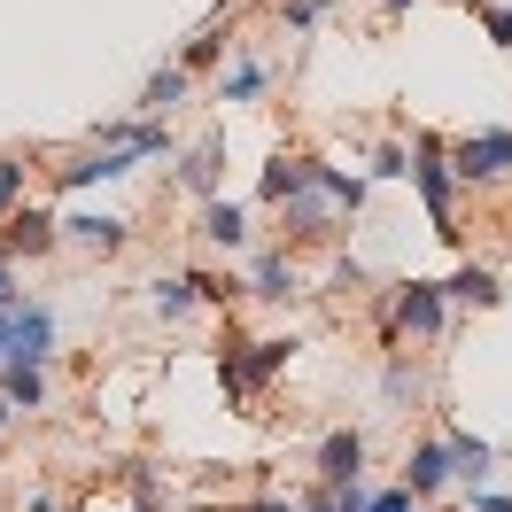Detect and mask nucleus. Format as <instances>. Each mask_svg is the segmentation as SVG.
Segmentation results:
<instances>
[{
  "mask_svg": "<svg viewBox=\"0 0 512 512\" xmlns=\"http://www.w3.org/2000/svg\"><path fill=\"white\" fill-rule=\"evenodd\" d=\"M373 319H381V342L388 350H435V342H443L450 334V295H443V280H396V288L381 295V303H373Z\"/></svg>",
  "mask_w": 512,
  "mask_h": 512,
  "instance_id": "1",
  "label": "nucleus"
},
{
  "mask_svg": "<svg viewBox=\"0 0 512 512\" xmlns=\"http://www.w3.org/2000/svg\"><path fill=\"white\" fill-rule=\"evenodd\" d=\"M412 194L427 202V225L443 233V241H458L466 225H458V202H466V187H458V171H450V140L443 132H412Z\"/></svg>",
  "mask_w": 512,
  "mask_h": 512,
  "instance_id": "2",
  "label": "nucleus"
},
{
  "mask_svg": "<svg viewBox=\"0 0 512 512\" xmlns=\"http://www.w3.org/2000/svg\"><path fill=\"white\" fill-rule=\"evenodd\" d=\"M295 350H303L295 334H264V342H225V350H218V381H225V396H233V404H249L256 388H272V381H280V373L295 365Z\"/></svg>",
  "mask_w": 512,
  "mask_h": 512,
  "instance_id": "3",
  "label": "nucleus"
},
{
  "mask_svg": "<svg viewBox=\"0 0 512 512\" xmlns=\"http://www.w3.org/2000/svg\"><path fill=\"white\" fill-rule=\"evenodd\" d=\"M450 171L466 194H489L512 179V125H481V132H458L450 140Z\"/></svg>",
  "mask_w": 512,
  "mask_h": 512,
  "instance_id": "4",
  "label": "nucleus"
},
{
  "mask_svg": "<svg viewBox=\"0 0 512 512\" xmlns=\"http://www.w3.org/2000/svg\"><path fill=\"white\" fill-rule=\"evenodd\" d=\"M272 225H280V241H288V249H326V241L342 233V210H334V202L303 179L295 194H280V202H272Z\"/></svg>",
  "mask_w": 512,
  "mask_h": 512,
  "instance_id": "5",
  "label": "nucleus"
},
{
  "mask_svg": "<svg viewBox=\"0 0 512 512\" xmlns=\"http://www.w3.org/2000/svg\"><path fill=\"white\" fill-rule=\"evenodd\" d=\"M132 171H140L132 148H117V140H86V148H70V156L55 163V187H63V194H94V187H125Z\"/></svg>",
  "mask_w": 512,
  "mask_h": 512,
  "instance_id": "6",
  "label": "nucleus"
},
{
  "mask_svg": "<svg viewBox=\"0 0 512 512\" xmlns=\"http://www.w3.org/2000/svg\"><path fill=\"white\" fill-rule=\"evenodd\" d=\"M241 295H256V303H303L311 295V280H303V256L288 249V241H272V249H249V272H241Z\"/></svg>",
  "mask_w": 512,
  "mask_h": 512,
  "instance_id": "7",
  "label": "nucleus"
},
{
  "mask_svg": "<svg viewBox=\"0 0 512 512\" xmlns=\"http://www.w3.org/2000/svg\"><path fill=\"white\" fill-rule=\"evenodd\" d=\"M55 249H63V233H55V210L24 194V202H16L8 218H0V256H8L16 272H24V264H39V256H55Z\"/></svg>",
  "mask_w": 512,
  "mask_h": 512,
  "instance_id": "8",
  "label": "nucleus"
},
{
  "mask_svg": "<svg viewBox=\"0 0 512 512\" xmlns=\"http://www.w3.org/2000/svg\"><path fill=\"white\" fill-rule=\"evenodd\" d=\"M55 233H63V249L101 256V264L132 249V218H125V210H94V202H86V210H70V218H55Z\"/></svg>",
  "mask_w": 512,
  "mask_h": 512,
  "instance_id": "9",
  "label": "nucleus"
},
{
  "mask_svg": "<svg viewBox=\"0 0 512 512\" xmlns=\"http://www.w3.org/2000/svg\"><path fill=\"white\" fill-rule=\"evenodd\" d=\"M8 357H32V365H55V357H63V319H55V303L16 295V311H8Z\"/></svg>",
  "mask_w": 512,
  "mask_h": 512,
  "instance_id": "10",
  "label": "nucleus"
},
{
  "mask_svg": "<svg viewBox=\"0 0 512 512\" xmlns=\"http://www.w3.org/2000/svg\"><path fill=\"white\" fill-rule=\"evenodd\" d=\"M171 179H179V194H194V202L225 194V132H194V140H179Z\"/></svg>",
  "mask_w": 512,
  "mask_h": 512,
  "instance_id": "11",
  "label": "nucleus"
},
{
  "mask_svg": "<svg viewBox=\"0 0 512 512\" xmlns=\"http://www.w3.org/2000/svg\"><path fill=\"white\" fill-rule=\"evenodd\" d=\"M396 481L412 489L419 505H435V497H450V489H458V474H450V443H443V435H419V443L404 450V466H396Z\"/></svg>",
  "mask_w": 512,
  "mask_h": 512,
  "instance_id": "12",
  "label": "nucleus"
},
{
  "mask_svg": "<svg viewBox=\"0 0 512 512\" xmlns=\"http://www.w3.org/2000/svg\"><path fill=\"white\" fill-rule=\"evenodd\" d=\"M194 233H202V249L218 256H249V202H233V194H210V202H194Z\"/></svg>",
  "mask_w": 512,
  "mask_h": 512,
  "instance_id": "13",
  "label": "nucleus"
},
{
  "mask_svg": "<svg viewBox=\"0 0 512 512\" xmlns=\"http://www.w3.org/2000/svg\"><path fill=\"white\" fill-rule=\"evenodd\" d=\"M272 78H280V70L264 63V55H249V47L233 39V55L218 63V86H210V94H218L225 109H256V101L272 94Z\"/></svg>",
  "mask_w": 512,
  "mask_h": 512,
  "instance_id": "14",
  "label": "nucleus"
},
{
  "mask_svg": "<svg viewBox=\"0 0 512 512\" xmlns=\"http://www.w3.org/2000/svg\"><path fill=\"white\" fill-rule=\"evenodd\" d=\"M194 86H202L194 70H179V63H156L148 78H140V94H132V117H163V125H171V117H179V109L194 101Z\"/></svg>",
  "mask_w": 512,
  "mask_h": 512,
  "instance_id": "15",
  "label": "nucleus"
},
{
  "mask_svg": "<svg viewBox=\"0 0 512 512\" xmlns=\"http://www.w3.org/2000/svg\"><path fill=\"white\" fill-rule=\"evenodd\" d=\"M365 458H373L365 427H326L319 450H311V474L319 481H365Z\"/></svg>",
  "mask_w": 512,
  "mask_h": 512,
  "instance_id": "16",
  "label": "nucleus"
},
{
  "mask_svg": "<svg viewBox=\"0 0 512 512\" xmlns=\"http://www.w3.org/2000/svg\"><path fill=\"white\" fill-rule=\"evenodd\" d=\"M0 396H8V412H47L55 404V373L32 365V357H0Z\"/></svg>",
  "mask_w": 512,
  "mask_h": 512,
  "instance_id": "17",
  "label": "nucleus"
},
{
  "mask_svg": "<svg viewBox=\"0 0 512 512\" xmlns=\"http://www.w3.org/2000/svg\"><path fill=\"white\" fill-rule=\"evenodd\" d=\"M311 187H319L326 202L342 210V225H350L357 210L373 202V179H365V171H350V163H334V156H311Z\"/></svg>",
  "mask_w": 512,
  "mask_h": 512,
  "instance_id": "18",
  "label": "nucleus"
},
{
  "mask_svg": "<svg viewBox=\"0 0 512 512\" xmlns=\"http://www.w3.org/2000/svg\"><path fill=\"white\" fill-rule=\"evenodd\" d=\"M225 55H233V16L218 8L210 24H194V32L179 39V55H171V63H179V70H194V78H210V70H218Z\"/></svg>",
  "mask_w": 512,
  "mask_h": 512,
  "instance_id": "19",
  "label": "nucleus"
},
{
  "mask_svg": "<svg viewBox=\"0 0 512 512\" xmlns=\"http://www.w3.org/2000/svg\"><path fill=\"white\" fill-rule=\"evenodd\" d=\"M443 295H450V311H497V303H505V272L466 256V264L443 280Z\"/></svg>",
  "mask_w": 512,
  "mask_h": 512,
  "instance_id": "20",
  "label": "nucleus"
},
{
  "mask_svg": "<svg viewBox=\"0 0 512 512\" xmlns=\"http://www.w3.org/2000/svg\"><path fill=\"white\" fill-rule=\"evenodd\" d=\"M443 443H450V474H458V489L497 481V443H481V435H466V427H443Z\"/></svg>",
  "mask_w": 512,
  "mask_h": 512,
  "instance_id": "21",
  "label": "nucleus"
},
{
  "mask_svg": "<svg viewBox=\"0 0 512 512\" xmlns=\"http://www.w3.org/2000/svg\"><path fill=\"white\" fill-rule=\"evenodd\" d=\"M148 311H156L163 326H187L194 311H202V295H194V272H156V280H148Z\"/></svg>",
  "mask_w": 512,
  "mask_h": 512,
  "instance_id": "22",
  "label": "nucleus"
},
{
  "mask_svg": "<svg viewBox=\"0 0 512 512\" xmlns=\"http://www.w3.org/2000/svg\"><path fill=\"white\" fill-rule=\"evenodd\" d=\"M303 179H311V156H303V148H288V140H280V148L264 156V179H256V202L272 210V202H280V194H295V187H303Z\"/></svg>",
  "mask_w": 512,
  "mask_h": 512,
  "instance_id": "23",
  "label": "nucleus"
},
{
  "mask_svg": "<svg viewBox=\"0 0 512 512\" xmlns=\"http://www.w3.org/2000/svg\"><path fill=\"white\" fill-rule=\"evenodd\" d=\"M319 295H334V303H365V295H373V264H365V256H350V249H334V256H326Z\"/></svg>",
  "mask_w": 512,
  "mask_h": 512,
  "instance_id": "24",
  "label": "nucleus"
},
{
  "mask_svg": "<svg viewBox=\"0 0 512 512\" xmlns=\"http://www.w3.org/2000/svg\"><path fill=\"white\" fill-rule=\"evenodd\" d=\"M24 194H32V156H24V148H0V218H8Z\"/></svg>",
  "mask_w": 512,
  "mask_h": 512,
  "instance_id": "25",
  "label": "nucleus"
},
{
  "mask_svg": "<svg viewBox=\"0 0 512 512\" xmlns=\"http://www.w3.org/2000/svg\"><path fill=\"white\" fill-rule=\"evenodd\" d=\"M404 171H412V140H396V132H388V140H373V156H365V179L381 187V179H404Z\"/></svg>",
  "mask_w": 512,
  "mask_h": 512,
  "instance_id": "26",
  "label": "nucleus"
},
{
  "mask_svg": "<svg viewBox=\"0 0 512 512\" xmlns=\"http://www.w3.org/2000/svg\"><path fill=\"white\" fill-rule=\"evenodd\" d=\"M419 388H427V381H419V365H412V357H404V350H388V373H381V396H388V404H412Z\"/></svg>",
  "mask_w": 512,
  "mask_h": 512,
  "instance_id": "27",
  "label": "nucleus"
},
{
  "mask_svg": "<svg viewBox=\"0 0 512 512\" xmlns=\"http://www.w3.org/2000/svg\"><path fill=\"white\" fill-rule=\"evenodd\" d=\"M334 8H342V0H280V32H295V39H303V32H319Z\"/></svg>",
  "mask_w": 512,
  "mask_h": 512,
  "instance_id": "28",
  "label": "nucleus"
},
{
  "mask_svg": "<svg viewBox=\"0 0 512 512\" xmlns=\"http://www.w3.org/2000/svg\"><path fill=\"white\" fill-rule=\"evenodd\" d=\"M194 295H202V311H225V303L241 295V280H233V272H194Z\"/></svg>",
  "mask_w": 512,
  "mask_h": 512,
  "instance_id": "29",
  "label": "nucleus"
},
{
  "mask_svg": "<svg viewBox=\"0 0 512 512\" xmlns=\"http://www.w3.org/2000/svg\"><path fill=\"white\" fill-rule=\"evenodd\" d=\"M365 512H427V505H419L404 481H381V489H365Z\"/></svg>",
  "mask_w": 512,
  "mask_h": 512,
  "instance_id": "30",
  "label": "nucleus"
},
{
  "mask_svg": "<svg viewBox=\"0 0 512 512\" xmlns=\"http://www.w3.org/2000/svg\"><path fill=\"white\" fill-rule=\"evenodd\" d=\"M481 32H489L497 55H512V0H505V8H481Z\"/></svg>",
  "mask_w": 512,
  "mask_h": 512,
  "instance_id": "31",
  "label": "nucleus"
},
{
  "mask_svg": "<svg viewBox=\"0 0 512 512\" xmlns=\"http://www.w3.org/2000/svg\"><path fill=\"white\" fill-rule=\"evenodd\" d=\"M466 497V512H512V489H497V481H481V489H458Z\"/></svg>",
  "mask_w": 512,
  "mask_h": 512,
  "instance_id": "32",
  "label": "nucleus"
},
{
  "mask_svg": "<svg viewBox=\"0 0 512 512\" xmlns=\"http://www.w3.org/2000/svg\"><path fill=\"white\" fill-rule=\"evenodd\" d=\"M295 512H334V489H326V481H311V489L295 497Z\"/></svg>",
  "mask_w": 512,
  "mask_h": 512,
  "instance_id": "33",
  "label": "nucleus"
},
{
  "mask_svg": "<svg viewBox=\"0 0 512 512\" xmlns=\"http://www.w3.org/2000/svg\"><path fill=\"white\" fill-rule=\"evenodd\" d=\"M24 512H70V505L55 497V489H32V497H24Z\"/></svg>",
  "mask_w": 512,
  "mask_h": 512,
  "instance_id": "34",
  "label": "nucleus"
},
{
  "mask_svg": "<svg viewBox=\"0 0 512 512\" xmlns=\"http://www.w3.org/2000/svg\"><path fill=\"white\" fill-rule=\"evenodd\" d=\"M233 512H295V497H249V505H233Z\"/></svg>",
  "mask_w": 512,
  "mask_h": 512,
  "instance_id": "35",
  "label": "nucleus"
},
{
  "mask_svg": "<svg viewBox=\"0 0 512 512\" xmlns=\"http://www.w3.org/2000/svg\"><path fill=\"white\" fill-rule=\"evenodd\" d=\"M16 295H24V288H16V264L0 256V303H16Z\"/></svg>",
  "mask_w": 512,
  "mask_h": 512,
  "instance_id": "36",
  "label": "nucleus"
},
{
  "mask_svg": "<svg viewBox=\"0 0 512 512\" xmlns=\"http://www.w3.org/2000/svg\"><path fill=\"white\" fill-rule=\"evenodd\" d=\"M419 0H381V16H412Z\"/></svg>",
  "mask_w": 512,
  "mask_h": 512,
  "instance_id": "37",
  "label": "nucleus"
},
{
  "mask_svg": "<svg viewBox=\"0 0 512 512\" xmlns=\"http://www.w3.org/2000/svg\"><path fill=\"white\" fill-rule=\"evenodd\" d=\"M8 311H16V303H0V357H8Z\"/></svg>",
  "mask_w": 512,
  "mask_h": 512,
  "instance_id": "38",
  "label": "nucleus"
},
{
  "mask_svg": "<svg viewBox=\"0 0 512 512\" xmlns=\"http://www.w3.org/2000/svg\"><path fill=\"white\" fill-rule=\"evenodd\" d=\"M8 419H16V412H8V396H0V435H8Z\"/></svg>",
  "mask_w": 512,
  "mask_h": 512,
  "instance_id": "39",
  "label": "nucleus"
}]
</instances>
